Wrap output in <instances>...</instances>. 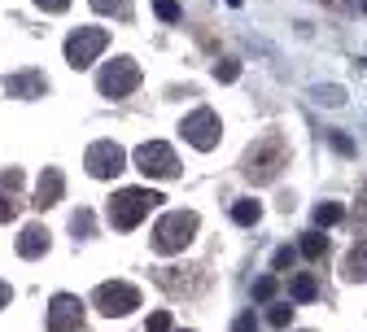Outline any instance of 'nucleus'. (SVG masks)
<instances>
[{
  "label": "nucleus",
  "mask_w": 367,
  "mask_h": 332,
  "mask_svg": "<svg viewBox=\"0 0 367 332\" xmlns=\"http://www.w3.org/2000/svg\"><path fill=\"white\" fill-rule=\"evenodd\" d=\"M232 332H254V315H241V319H236V328Z\"/></svg>",
  "instance_id": "nucleus-31"
},
{
  "label": "nucleus",
  "mask_w": 367,
  "mask_h": 332,
  "mask_svg": "<svg viewBox=\"0 0 367 332\" xmlns=\"http://www.w3.org/2000/svg\"><path fill=\"white\" fill-rule=\"evenodd\" d=\"M302 254H306V258H324V254H328V236H319V232H306V241H302Z\"/></svg>",
  "instance_id": "nucleus-16"
},
{
  "label": "nucleus",
  "mask_w": 367,
  "mask_h": 332,
  "mask_svg": "<svg viewBox=\"0 0 367 332\" xmlns=\"http://www.w3.org/2000/svg\"><path fill=\"white\" fill-rule=\"evenodd\" d=\"M315 276H293V298L298 302H315Z\"/></svg>",
  "instance_id": "nucleus-17"
},
{
  "label": "nucleus",
  "mask_w": 367,
  "mask_h": 332,
  "mask_svg": "<svg viewBox=\"0 0 367 332\" xmlns=\"http://www.w3.org/2000/svg\"><path fill=\"white\" fill-rule=\"evenodd\" d=\"M315 223H319V228H333V223H341V206H337V201H324V206L315 210Z\"/></svg>",
  "instance_id": "nucleus-18"
},
{
  "label": "nucleus",
  "mask_w": 367,
  "mask_h": 332,
  "mask_svg": "<svg viewBox=\"0 0 367 332\" xmlns=\"http://www.w3.org/2000/svg\"><path fill=\"white\" fill-rule=\"evenodd\" d=\"M341 271H346V280H367V236L359 245L346 254V263H341Z\"/></svg>",
  "instance_id": "nucleus-14"
},
{
  "label": "nucleus",
  "mask_w": 367,
  "mask_h": 332,
  "mask_svg": "<svg viewBox=\"0 0 367 332\" xmlns=\"http://www.w3.org/2000/svg\"><path fill=\"white\" fill-rule=\"evenodd\" d=\"M149 332H171V315H167V311H158V315L149 319Z\"/></svg>",
  "instance_id": "nucleus-24"
},
{
  "label": "nucleus",
  "mask_w": 367,
  "mask_h": 332,
  "mask_svg": "<svg viewBox=\"0 0 367 332\" xmlns=\"http://www.w3.org/2000/svg\"><path fill=\"white\" fill-rule=\"evenodd\" d=\"M14 302V289H9V284H0V306H9Z\"/></svg>",
  "instance_id": "nucleus-32"
},
{
  "label": "nucleus",
  "mask_w": 367,
  "mask_h": 332,
  "mask_svg": "<svg viewBox=\"0 0 367 332\" xmlns=\"http://www.w3.org/2000/svg\"><path fill=\"white\" fill-rule=\"evenodd\" d=\"M193 232H197L193 210H171V215H162V223L153 228V249H158V254H180V249L193 241Z\"/></svg>",
  "instance_id": "nucleus-2"
},
{
  "label": "nucleus",
  "mask_w": 367,
  "mask_h": 332,
  "mask_svg": "<svg viewBox=\"0 0 367 332\" xmlns=\"http://www.w3.org/2000/svg\"><path fill=\"white\" fill-rule=\"evenodd\" d=\"M293 324V306H271V328H289Z\"/></svg>",
  "instance_id": "nucleus-19"
},
{
  "label": "nucleus",
  "mask_w": 367,
  "mask_h": 332,
  "mask_svg": "<svg viewBox=\"0 0 367 332\" xmlns=\"http://www.w3.org/2000/svg\"><path fill=\"white\" fill-rule=\"evenodd\" d=\"M289 162V149H284V140L280 136H267L263 145H254L250 153H245V175L258 184H267V180H276V171Z\"/></svg>",
  "instance_id": "nucleus-3"
},
{
  "label": "nucleus",
  "mask_w": 367,
  "mask_h": 332,
  "mask_svg": "<svg viewBox=\"0 0 367 332\" xmlns=\"http://www.w3.org/2000/svg\"><path fill=\"white\" fill-rule=\"evenodd\" d=\"M123 162H127V153L114 145V140H97V145L88 149V175L92 180H110V175L123 171Z\"/></svg>",
  "instance_id": "nucleus-9"
},
{
  "label": "nucleus",
  "mask_w": 367,
  "mask_h": 332,
  "mask_svg": "<svg viewBox=\"0 0 367 332\" xmlns=\"http://www.w3.org/2000/svg\"><path fill=\"white\" fill-rule=\"evenodd\" d=\"M49 332H84V306L70 293H57L49 306Z\"/></svg>",
  "instance_id": "nucleus-10"
},
{
  "label": "nucleus",
  "mask_w": 367,
  "mask_h": 332,
  "mask_svg": "<svg viewBox=\"0 0 367 332\" xmlns=\"http://www.w3.org/2000/svg\"><path fill=\"white\" fill-rule=\"evenodd\" d=\"M328 140H333V145H337L341 153H354V145H350V140H346V136H341V132H333V136H328Z\"/></svg>",
  "instance_id": "nucleus-30"
},
{
  "label": "nucleus",
  "mask_w": 367,
  "mask_h": 332,
  "mask_svg": "<svg viewBox=\"0 0 367 332\" xmlns=\"http://www.w3.org/2000/svg\"><path fill=\"white\" fill-rule=\"evenodd\" d=\"M363 219H367V188H363Z\"/></svg>",
  "instance_id": "nucleus-33"
},
{
  "label": "nucleus",
  "mask_w": 367,
  "mask_h": 332,
  "mask_svg": "<svg viewBox=\"0 0 367 332\" xmlns=\"http://www.w3.org/2000/svg\"><path fill=\"white\" fill-rule=\"evenodd\" d=\"M180 132H184L188 145H197V149H215V145H219V114H215V110H197V114L184 118Z\"/></svg>",
  "instance_id": "nucleus-8"
},
{
  "label": "nucleus",
  "mask_w": 367,
  "mask_h": 332,
  "mask_svg": "<svg viewBox=\"0 0 367 332\" xmlns=\"http://www.w3.org/2000/svg\"><path fill=\"white\" fill-rule=\"evenodd\" d=\"M44 75H35V70H27V75H9L5 79V92L9 97H44Z\"/></svg>",
  "instance_id": "nucleus-11"
},
{
  "label": "nucleus",
  "mask_w": 367,
  "mask_h": 332,
  "mask_svg": "<svg viewBox=\"0 0 367 332\" xmlns=\"http://www.w3.org/2000/svg\"><path fill=\"white\" fill-rule=\"evenodd\" d=\"M97 14H127V0H92Z\"/></svg>",
  "instance_id": "nucleus-20"
},
{
  "label": "nucleus",
  "mask_w": 367,
  "mask_h": 332,
  "mask_svg": "<svg viewBox=\"0 0 367 332\" xmlns=\"http://www.w3.org/2000/svg\"><path fill=\"white\" fill-rule=\"evenodd\" d=\"M158 18L175 22V18H180V5H175V0H158Z\"/></svg>",
  "instance_id": "nucleus-23"
},
{
  "label": "nucleus",
  "mask_w": 367,
  "mask_h": 332,
  "mask_svg": "<svg viewBox=\"0 0 367 332\" xmlns=\"http://www.w3.org/2000/svg\"><path fill=\"white\" fill-rule=\"evenodd\" d=\"M92 302H97L105 315H132L140 306V289H132V284H123V280H110V284H101V289L92 293Z\"/></svg>",
  "instance_id": "nucleus-6"
},
{
  "label": "nucleus",
  "mask_w": 367,
  "mask_h": 332,
  "mask_svg": "<svg viewBox=\"0 0 367 332\" xmlns=\"http://www.w3.org/2000/svg\"><path fill=\"white\" fill-rule=\"evenodd\" d=\"M70 228H75V236H88L92 232V215H88V210H79V215L70 219Z\"/></svg>",
  "instance_id": "nucleus-22"
},
{
  "label": "nucleus",
  "mask_w": 367,
  "mask_h": 332,
  "mask_svg": "<svg viewBox=\"0 0 367 332\" xmlns=\"http://www.w3.org/2000/svg\"><path fill=\"white\" fill-rule=\"evenodd\" d=\"M57 201H62V171H57V166H49V171L40 175V188H35V206H57Z\"/></svg>",
  "instance_id": "nucleus-12"
},
{
  "label": "nucleus",
  "mask_w": 367,
  "mask_h": 332,
  "mask_svg": "<svg viewBox=\"0 0 367 332\" xmlns=\"http://www.w3.org/2000/svg\"><path fill=\"white\" fill-rule=\"evenodd\" d=\"M101 92H105V97H127V92H132L136 88V83H140V66L132 62V57H118V62H110V66H105L101 70Z\"/></svg>",
  "instance_id": "nucleus-7"
},
{
  "label": "nucleus",
  "mask_w": 367,
  "mask_h": 332,
  "mask_svg": "<svg viewBox=\"0 0 367 332\" xmlns=\"http://www.w3.org/2000/svg\"><path fill=\"white\" fill-rule=\"evenodd\" d=\"M35 5H40V9H49V14H62L70 0H35Z\"/></svg>",
  "instance_id": "nucleus-29"
},
{
  "label": "nucleus",
  "mask_w": 367,
  "mask_h": 332,
  "mask_svg": "<svg viewBox=\"0 0 367 332\" xmlns=\"http://www.w3.org/2000/svg\"><path fill=\"white\" fill-rule=\"evenodd\" d=\"M258 215H263V206H258V201H236V206H232V219L245 223V228H250V223H258Z\"/></svg>",
  "instance_id": "nucleus-15"
},
{
  "label": "nucleus",
  "mask_w": 367,
  "mask_h": 332,
  "mask_svg": "<svg viewBox=\"0 0 367 332\" xmlns=\"http://www.w3.org/2000/svg\"><path fill=\"white\" fill-rule=\"evenodd\" d=\"M105 44H110V31H105V27H79L66 40V62L75 70H84V66H92V57H97Z\"/></svg>",
  "instance_id": "nucleus-4"
},
{
  "label": "nucleus",
  "mask_w": 367,
  "mask_h": 332,
  "mask_svg": "<svg viewBox=\"0 0 367 332\" xmlns=\"http://www.w3.org/2000/svg\"><path fill=\"white\" fill-rule=\"evenodd\" d=\"M0 184H5V193H14V188H22V171H5V175H0Z\"/></svg>",
  "instance_id": "nucleus-25"
},
{
  "label": "nucleus",
  "mask_w": 367,
  "mask_h": 332,
  "mask_svg": "<svg viewBox=\"0 0 367 332\" xmlns=\"http://www.w3.org/2000/svg\"><path fill=\"white\" fill-rule=\"evenodd\" d=\"M284 267H293V249H276V271Z\"/></svg>",
  "instance_id": "nucleus-28"
},
{
  "label": "nucleus",
  "mask_w": 367,
  "mask_h": 332,
  "mask_svg": "<svg viewBox=\"0 0 367 332\" xmlns=\"http://www.w3.org/2000/svg\"><path fill=\"white\" fill-rule=\"evenodd\" d=\"M136 166L153 180H175L180 175V162H175V153L162 145V140H145V145L136 149Z\"/></svg>",
  "instance_id": "nucleus-5"
},
{
  "label": "nucleus",
  "mask_w": 367,
  "mask_h": 332,
  "mask_svg": "<svg viewBox=\"0 0 367 332\" xmlns=\"http://www.w3.org/2000/svg\"><path fill=\"white\" fill-rule=\"evenodd\" d=\"M44 249H49V228H40V223H31V228L18 236V254H22V258H40Z\"/></svg>",
  "instance_id": "nucleus-13"
},
{
  "label": "nucleus",
  "mask_w": 367,
  "mask_h": 332,
  "mask_svg": "<svg viewBox=\"0 0 367 332\" xmlns=\"http://www.w3.org/2000/svg\"><path fill=\"white\" fill-rule=\"evenodd\" d=\"M215 75H219V79H236V75H241V66H236V62H223V66H215Z\"/></svg>",
  "instance_id": "nucleus-26"
},
{
  "label": "nucleus",
  "mask_w": 367,
  "mask_h": 332,
  "mask_svg": "<svg viewBox=\"0 0 367 332\" xmlns=\"http://www.w3.org/2000/svg\"><path fill=\"white\" fill-rule=\"evenodd\" d=\"M158 201H162V193H153V188H123V193L110 201V223L118 232H132Z\"/></svg>",
  "instance_id": "nucleus-1"
},
{
  "label": "nucleus",
  "mask_w": 367,
  "mask_h": 332,
  "mask_svg": "<svg viewBox=\"0 0 367 332\" xmlns=\"http://www.w3.org/2000/svg\"><path fill=\"white\" fill-rule=\"evenodd\" d=\"M271 293H276V276H263V280L254 284V298H258V302H267Z\"/></svg>",
  "instance_id": "nucleus-21"
},
{
  "label": "nucleus",
  "mask_w": 367,
  "mask_h": 332,
  "mask_svg": "<svg viewBox=\"0 0 367 332\" xmlns=\"http://www.w3.org/2000/svg\"><path fill=\"white\" fill-rule=\"evenodd\" d=\"M14 215H18V206H14V201H9V197H0V223H9Z\"/></svg>",
  "instance_id": "nucleus-27"
}]
</instances>
